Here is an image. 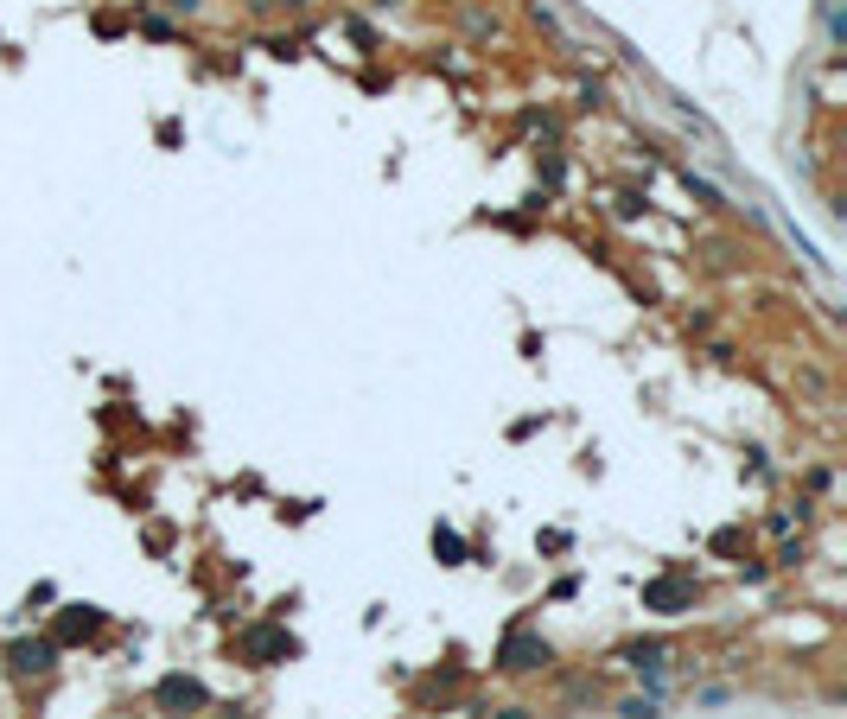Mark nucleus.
Instances as JSON below:
<instances>
[{"mask_svg": "<svg viewBox=\"0 0 847 719\" xmlns=\"http://www.w3.org/2000/svg\"><path fill=\"white\" fill-rule=\"evenodd\" d=\"M548 662V643H535V637H510L504 643V669H542Z\"/></svg>", "mask_w": 847, "mask_h": 719, "instance_id": "nucleus-1", "label": "nucleus"}, {"mask_svg": "<svg viewBox=\"0 0 847 719\" xmlns=\"http://www.w3.org/2000/svg\"><path fill=\"white\" fill-rule=\"evenodd\" d=\"M160 707H204V688L185 681V675H166L160 681Z\"/></svg>", "mask_w": 847, "mask_h": 719, "instance_id": "nucleus-2", "label": "nucleus"}, {"mask_svg": "<svg viewBox=\"0 0 847 719\" xmlns=\"http://www.w3.org/2000/svg\"><path fill=\"white\" fill-rule=\"evenodd\" d=\"M13 669H20V675H45L51 669V643H13Z\"/></svg>", "mask_w": 847, "mask_h": 719, "instance_id": "nucleus-3", "label": "nucleus"}, {"mask_svg": "<svg viewBox=\"0 0 847 719\" xmlns=\"http://www.w3.org/2000/svg\"><path fill=\"white\" fill-rule=\"evenodd\" d=\"M663 656H669L663 643H631V650H625V662H631V669H644V675L663 669Z\"/></svg>", "mask_w": 847, "mask_h": 719, "instance_id": "nucleus-4", "label": "nucleus"}, {"mask_svg": "<svg viewBox=\"0 0 847 719\" xmlns=\"http://www.w3.org/2000/svg\"><path fill=\"white\" fill-rule=\"evenodd\" d=\"M682 599H688V592H682V586H669V580H663V586H650V605H682Z\"/></svg>", "mask_w": 847, "mask_h": 719, "instance_id": "nucleus-5", "label": "nucleus"}, {"mask_svg": "<svg viewBox=\"0 0 847 719\" xmlns=\"http://www.w3.org/2000/svg\"><path fill=\"white\" fill-rule=\"evenodd\" d=\"M434 548H440L446 560H453V567H459V554H465V548H459V535H453V529H440V535H434Z\"/></svg>", "mask_w": 847, "mask_h": 719, "instance_id": "nucleus-6", "label": "nucleus"}, {"mask_svg": "<svg viewBox=\"0 0 847 719\" xmlns=\"http://www.w3.org/2000/svg\"><path fill=\"white\" fill-rule=\"evenodd\" d=\"M625 719H663V713H656V700H625Z\"/></svg>", "mask_w": 847, "mask_h": 719, "instance_id": "nucleus-7", "label": "nucleus"}, {"mask_svg": "<svg viewBox=\"0 0 847 719\" xmlns=\"http://www.w3.org/2000/svg\"><path fill=\"white\" fill-rule=\"evenodd\" d=\"M172 7H198V0H172Z\"/></svg>", "mask_w": 847, "mask_h": 719, "instance_id": "nucleus-8", "label": "nucleus"}]
</instances>
